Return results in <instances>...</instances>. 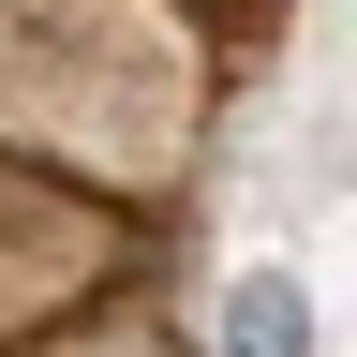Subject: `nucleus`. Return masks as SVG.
Listing matches in <instances>:
<instances>
[{"label":"nucleus","instance_id":"1","mask_svg":"<svg viewBox=\"0 0 357 357\" xmlns=\"http://www.w3.org/2000/svg\"><path fill=\"white\" fill-rule=\"evenodd\" d=\"M223 357H312V298L283 268H238L223 283Z\"/></svg>","mask_w":357,"mask_h":357}]
</instances>
